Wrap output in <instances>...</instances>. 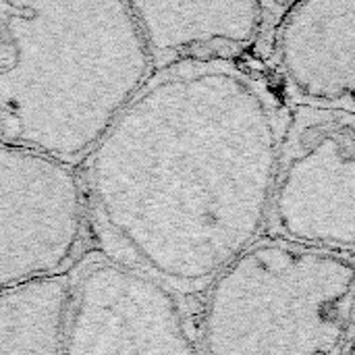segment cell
<instances>
[{"instance_id":"cell-3","label":"cell","mask_w":355,"mask_h":355,"mask_svg":"<svg viewBox=\"0 0 355 355\" xmlns=\"http://www.w3.org/2000/svg\"><path fill=\"white\" fill-rule=\"evenodd\" d=\"M355 256L262 237L206 289L204 355H343Z\"/></svg>"},{"instance_id":"cell-10","label":"cell","mask_w":355,"mask_h":355,"mask_svg":"<svg viewBox=\"0 0 355 355\" xmlns=\"http://www.w3.org/2000/svg\"><path fill=\"white\" fill-rule=\"evenodd\" d=\"M343 355H355V304L354 312H352V320H349V331H347L345 347H343Z\"/></svg>"},{"instance_id":"cell-2","label":"cell","mask_w":355,"mask_h":355,"mask_svg":"<svg viewBox=\"0 0 355 355\" xmlns=\"http://www.w3.org/2000/svg\"><path fill=\"white\" fill-rule=\"evenodd\" d=\"M154 75L131 2L0 0V133L87 162Z\"/></svg>"},{"instance_id":"cell-1","label":"cell","mask_w":355,"mask_h":355,"mask_svg":"<svg viewBox=\"0 0 355 355\" xmlns=\"http://www.w3.org/2000/svg\"><path fill=\"white\" fill-rule=\"evenodd\" d=\"M287 119L252 60L154 71L85 162L108 256L204 295L266 233Z\"/></svg>"},{"instance_id":"cell-6","label":"cell","mask_w":355,"mask_h":355,"mask_svg":"<svg viewBox=\"0 0 355 355\" xmlns=\"http://www.w3.org/2000/svg\"><path fill=\"white\" fill-rule=\"evenodd\" d=\"M85 185L73 164L0 146V287L69 275L85 225Z\"/></svg>"},{"instance_id":"cell-8","label":"cell","mask_w":355,"mask_h":355,"mask_svg":"<svg viewBox=\"0 0 355 355\" xmlns=\"http://www.w3.org/2000/svg\"><path fill=\"white\" fill-rule=\"evenodd\" d=\"M154 71L191 60H248L270 50L285 4L270 2H131Z\"/></svg>"},{"instance_id":"cell-9","label":"cell","mask_w":355,"mask_h":355,"mask_svg":"<svg viewBox=\"0 0 355 355\" xmlns=\"http://www.w3.org/2000/svg\"><path fill=\"white\" fill-rule=\"evenodd\" d=\"M73 275L2 289L0 355H64Z\"/></svg>"},{"instance_id":"cell-5","label":"cell","mask_w":355,"mask_h":355,"mask_svg":"<svg viewBox=\"0 0 355 355\" xmlns=\"http://www.w3.org/2000/svg\"><path fill=\"white\" fill-rule=\"evenodd\" d=\"M64 355H204L183 295L108 256L73 275Z\"/></svg>"},{"instance_id":"cell-7","label":"cell","mask_w":355,"mask_h":355,"mask_svg":"<svg viewBox=\"0 0 355 355\" xmlns=\"http://www.w3.org/2000/svg\"><path fill=\"white\" fill-rule=\"evenodd\" d=\"M268 54L291 106L355 112V0L285 4Z\"/></svg>"},{"instance_id":"cell-4","label":"cell","mask_w":355,"mask_h":355,"mask_svg":"<svg viewBox=\"0 0 355 355\" xmlns=\"http://www.w3.org/2000/svg\"><path fill=\"white\" fill-rule=\"evenodd\" d=\"M264 237L355 256V112L289 106Z\"/></svg>"}]
</instances>
